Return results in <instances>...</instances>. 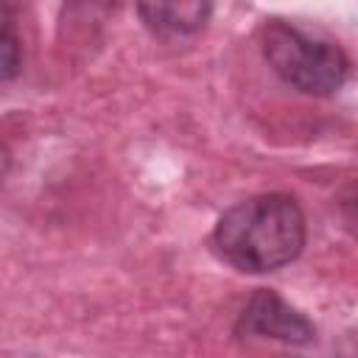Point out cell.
<instances>
[{
	"mask_svg": "<svg viewBox=\"0 0 358 358\" xmlns=\"http://www.w3.org/2000/svg\"><path fill=\"white\" fill-rule=\"evenodd\" d=\"M213 243L235 268L266 274L282 268L302 252L305 215L291 196H255L229 207L218 218Z\"/></svg>",
	"mask_w": 358,
	"mask_h": 358,
	"instance_id": "1",
	"label": "cell"
},
{
	"mask_svg": "<svg viewBox=\"0 0 358 358\" xmlns=\"http://www.w3.org/2000/svg\"><path fill=\"white\" fill-rule=\"evenodd\" d=\"M263 56L285 84L308 95H333L350 70L338 45L310 36L282 20H268L263 25Z\"/></svg>",
	"mask_w": 358,
	"mask_h": 358,
	"instance_id": "2",
	"label": "cell"
},
{
	"mask_svg": "<svg viewBox=\"0 0 358 358\" xmlns=\"http://www.w3.org/2000/svg\"><path fill=\"white\" fill-rule=\"evenodd\" d=\"M238 333L277 338L285 344H308L313 338V324L274 291H257L241 310Z\"/></svg>",
	"mask_w": 358,
	"mask_h": 358,
	"instance_id": "3",
	"label": "cell"
},
{
	"mask_svg": "<svg viewBox=\"0 0 358 358\" xmlns=\"http://www.w3.org/2000/svg\"><path fill=\"white\" fill-rule=\"evenodd\" d=\"M213 6L210 3H143L137 6V14L143 17L145 28H151L159 36H185L199 31Z\"/></svg>",
	"mask_w": 358,
	"mask_h": 358,
	"instance_id": "4",
	"label": "cell"
},
{
	"mask_svg": "<svg viewBox=\"0 0 358 358\" xmlns=\"http://www.w3.org/2000/svg\"><path fill=\"white\" fill-rule=\"evenodd\" d=\"M22 64V42L14 28L11 8L0 3V81H8L20 73Z\"/></svg>",
	"mask_w": 358,
	"mask_h": 358,
	"instance_id": "5",
	"label": "cell"
},
{
	"mask_svg": "<svg viewBox=\"0 0 358 358\" xmlns=\"http://www.w3.org/2000/svg\"><path fill=\"white\" fill-rule=\"evenodd\" d=\"M8 165H11V154H8V148H6V145H0V179L6 176Z\"/></svg>",
	"mask_w": 358,
	"mask_h": 358,
	"instance_id": "6",
	"label": "cell"
}]
</instances>
